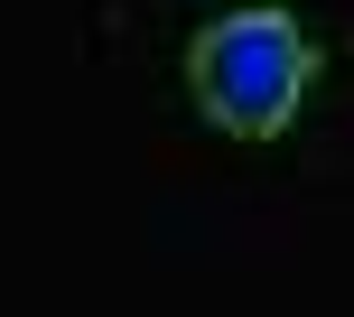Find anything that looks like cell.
Wrapping results in <instances>:
<instances>
[{
  "label": "cell",
  "instance_id": "cell-1",
  "mask_svg": "<svg viewBox=\"0 0 354 317\" xmlns=\"http://www.w3.org/2000/svg\"><path fill=\"white\" fill-rule=\"evenodd\" d=\"M317 84V47L289 10H224L187 47V93L233 141H280Z\"/></svg>",
  "mask_w": 354,
  "mask_h": 317
}]
</instances>
